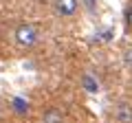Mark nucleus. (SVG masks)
<instances>
[{
    "mask_svg": "<svg viewBox=\"0 0 132 123\" xmlns=\"http://www.w3.org/2000/svg\"><path fill=\"white\" fill-rule=\"evenodd\" d=\"M13 40L15 44H18L20 48H24V51H31V48H35L40 44V29L35 27V24L31 22H20L18 27L13 29Z\"/></svg>",
    "mask_w": 132,
    "mask_h": 123,
    "instance_id": "f257e3e1",
    "label": "nucleus"
},
{
    "mask_svg": "<svg viewBox=\"0 0 132 123\" xmlns=\"http://www.w3.org/2000/svg\"><path fill=\"white\" fill-rule=\"evenodd\" d=\"M79 7V0H53V11L57 18H73Z\"/></svg>",
    "mask_w": 132,
    "mask_h": 123,
    "instance_id": "f03ea898",
    "label": "nucleus"
},
{
    "mask_svg": "<svg viewBox=\"0 0 132 123\" xmlns=\"http://www.w3.org/2000/svg\"><path fill=\"white\" fill-rule=\"evenodd\" d=\"M112 114L117 119V123H132V101H117L112 108Z\"/></svg>",
    "mask_w": 132,
    "mask_h": 123,
    "instance_id": "7ed1b4c3",
    "label": "nucleus"
},
{
    "mask_svg": "<svg viewBox=\"0 0 132 123\" xmlns=\"http://www.w3.org/2000/svg\"><path fill=\"white\" fill-rule=\"evenodd\" d=\"M62 121H64V112L57 108H48L42 114V123H62Z\"/></svg>",
    "mask_w": 132,
    "mask_h": 123,
    "instance_id": "20e7f679",
    "label": "nucleus"
},
{
    "mask_svg": "<svg viewBox=\"0 0 132 123\" xmlns=\"http://www.w3.org/2000/svg\"><path fill=\"white\" fill-rule=\"evenodd\" d=\"M79 5L86 9V13L97 15L99 13V0H79Z\"/></svg>",
    "mask_w": 132,
    "mask_h": 123,
    "instance_id": "39448f33",
    "label": "nucleus"
},
{
    "mask_svg": "<svg viewBox=\"0 0 132 123\" xmlns=\"http://www.w3.org/2000/svg\"><path fill=\"white\" fill-rule=\"evenodd\" d=\"M123 22H126V27L132 31V0L126 5V9H123Z\"/></svg>",
    "mask_w": 132,
    "mask_h": 123,
    "instance_id": "423d86ee",
    "label": "nucleus"
},
{
    "mask_svg": "<svg viewBox=\"0 0 132 123\" xmlns=\"http://www.w3.org/2000/svg\"><path fill=\"white\" fill-rule=\"evenodd\" d=\"M84 88L88 90V92H97V88H99V86H97V81H95L90 75H84Z\"/></svg>",
    "mask_w": 132,
    "mask_h": 123,
    "instance_id": "0eeeda50",
    "label": "nucleus"
},
{
    "mask_svg": "<svg viewBox=\"0 0 132 123\" xmlns=\"http://www.w3.org/2000/svg\"><path fill=\"white\" fill-rule=\"evenodd\" d=\"M123 61H126L128 68H132V46L126 48V53H123Z\"/></svg>",
    "mask_w": 132,
    "mask_h": 123,
    "instance_id": "6e6552de",
    "label": "nucleus"
}]
</instances>
